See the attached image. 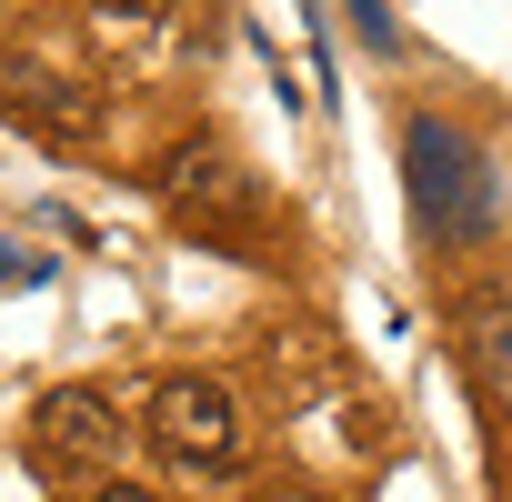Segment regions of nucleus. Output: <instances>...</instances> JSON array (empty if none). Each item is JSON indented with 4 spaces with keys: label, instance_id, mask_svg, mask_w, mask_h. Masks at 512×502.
<instances>
[{
    "label": "nucleus",
    "instance_id": "9",
    "mask_svg": "<svg viewBox=\"0 0 512 502\" xmlns=\"http://www.w3.org/2000/svg\"><path fill=\"white\" fill-rule=\"evenodd\" d=\"M41 272H51V251L31 262V251H11V241H0V282H41Z\"/></svg>",
    "mask_w": 512,
    "mask_h": 502
},
{
    "label": "nucleus",
    "instance_id": "7",
    "mask_svg": "<svg viewBox=\"0 0 512 502\" xmlns=\"http://www.w3.org/2000/svg\"><path fill=\"white\" fill-rule=\"evenodd\" d=\"M171 11V0H91V21H111V31H151Z\"/></svg>",
    "mask_w": 512,
    "mask_h": 502
},
{
    "label": "nucleus",
    "instance_id": "6",
    "mask_svg": "<svg viewBox=\"0 0 512 502\" xmlns=\"http://www.w3.org/2000/svg\"><path fill=\"white\" fill-rule=\"evenodd\" d=\"M462 342H472V372L512 402V292H502V282L462 302Z\"/></svg>",
    "mask_w": 512,
    "mask_h": 502
},
{
    "label": "nucleus",
    "instance_id": "10",
    "mask_svg": "<svg viewBox=\"0 0 512 502\" xmlns=\"http://www.w3.org/2000/svg\"><path fill=\"white\" fill-rule=\"evenodd\" d=\"M91 502H161V492H141V482H131V472H111V482H101V492H91Z\"/></svg>",
    "mask_w": 512,
    "mask_h": 502
},
{
    "label": "nucleus",
    "instance_id": "2",
    "mask_svg": "<svg viewBox=\"0 0 512 502\" xmlns=\"http://www.w3.org/2000/svg\"><path fill=\"white\" fill-rule=\"evenodd\" d=\"M161 201L181 211V231H211V241H241V262H262V241H272V201H262V181H251L231 151H211V141H181V151H161Z\"/></svg>",
    "mask_w": 512,
    "mask_h": 502
},
{
    "label": "nucleus",
    "instance_id": "1",
    "mask_svg": "<svg viewBox=\"0 0 512 502\" xmlns=\"http://www.w3.org/2000/svg\"><path fill=\"white\" fill-rule=\"evenodd\" d=\"M402 191H412V221L432 241H492V161L442 111L402 121Z\"/></svg>",
    "mask_w": 512,
    "mask_h": 502
},
{
    "label": "nucleus",
    "instance_id": "4",
    "mask_svg": "<svg viewBox=\"0 0 512 502\" xmlns=\"http://www.w3.org/2000/svg\"><path fill=\"white\" fill-rule=\"evenodd\" d=\"M0 121L31 131V141H101V91L61 81L51 61H21V51H0Z\"/></svg>",
    "mask_w": 512,
    "mask_h": 502
},
{
    "label": "nucleus",
    "instance_id": "3",
    "mask_svg": "<svg viewBox=\"0 0 512 502\" xmlns=\"http://www.w3.org/2000/svg\"><path fill=\"white\" fill-rule=\"evenodd\" d=\"M141 432H151L161 462L221 472V462L241 452V402H231V382H211V372H171V382L141 402Z\"/></svg>",
    "mask_w": 512,
    "mask_h": 502
},
{
    "label": "nucleus",
    "instance_id": "5",
    "mask_svg": "<svg viewBox=\"0 0 512 502\" xmlns=\"http://www.w3.org/2000/svg\"><path fill=\"white\" fill-rule=\"evenodd\" d=\"M121 452V402L101 392V382H71V392H51L41 402V422H31V462H111Z\"/></svg>",
    "mask_w": 512,
    "mask_h": 502
},
{
    "label": "nucleus",
    "instance_id": "8",
    "mask_svg": "<svg viewBox=\"0 0 512 502\" xmlns=\"http://www.w3.org/2000/svg\"><path fill=\"white\" fill-rule=\"evenodd\" d=\"M352 21H362V41H372V51H392V41H402V31H392V11H382V0H352Z\"/></svg>",
    "mask_w": 512,
    "mask_h": 502
}]
</instances>
